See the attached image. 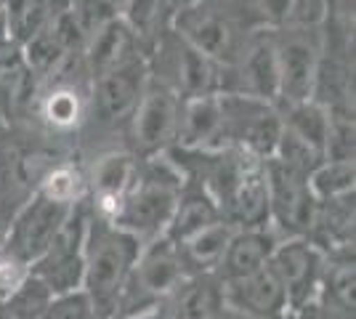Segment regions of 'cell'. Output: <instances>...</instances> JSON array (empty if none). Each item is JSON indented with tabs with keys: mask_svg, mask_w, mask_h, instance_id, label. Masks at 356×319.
<instances>
[{
	"mask_svg": "<svg viewBox=\"0 0 356 319\" xmlns=\"http://www.w3.org/2000/svg\"><path fill=\"white\" fill-rule=\"evenodd\" d=\"M144 245L134 234L118 229L112 221L99 218L90 211L86 247H83V293L99 319H115L120 293L134 272Z\"/></svg>",
	"mask_w": 356,
	"mask_h": 319,
	"instance_id": "1",
	"label": "cell"
},
{
	"mask_svg": "<svg viewBox=\"0 0 356 319\" xmlns=\"http://www.w3.org/2000/svg\"><path fill=\"white\" fill-rule=\"evenodd\" d=\"M168 27L218 67H232L248 35L264 24L245 0H197L176 8Z\"/></svg>",
	"mask_w": 356,
	"mask_h": 319,
	"instance_id": "2",
	"label": "cell"
},
{
	"mask_svg": "<svg viewBox=\"0 0 356 319\" xmlns=\"http://www.w3.org/2000/svg\"><path fill=\"white\" fill-rule=\"evenodd\" d=\"M181 186L184 176L165 152L138 160L136 181L122 199L112 224L134 234L141 245H149L165 234L170 215L176 211Z\"/></svg>",
	"mask_w": 356,
	"mask_h": 319,
	"instance_id": "3",
	"label": "cell"
},
{
	"mask_svg": "<svg viewBox=\"0 0 356 319\" xmlns=\"http://www.w3.org/2000/svg\"><path fill=\"white\" fill-rule=\"evenodd\" d=\"M189 274L178 259L176 245L168 237H157L144 245L141 256L136 261L134 272L120 293V304L115 319H141L154 311L160 304L170 301Z\"/></svg>",
	"mask_w": 356,
	"mask_h": 319,
	"instance_id": "4",
	"label": "cell"
},
{
	"mask_svg": "<svg viewBox=\"0 0 356 319\" xmlns=\"http://www.w3.org/2000/svg\"><path fill=\"white\" fill-rule=\"evenodd\" d=\"M149 77L168 85L181 101L221 93V67L202 56L184 38H178L170 27L160 32V38L147 51Z\"/></svg>",
	"mask_w": 356,
	"mask_h": 319,
	"instance_id": "5",
	"label": "cell"
},
{
	"mask_svg": "<svg viewBox=\"0 0 356 319\" xmlns=\"http://www.w3.org/2000/svg\"><path fill=\"white\" fill-rule=\"evenodd\" d=\"M223 117V144L266 163L282 136V112L277 104L245 93H218Z\"/></svg>",
	"mask_w": 356,
	"mask_h": 319,
	"instance_id": "6",
	"label": "cell"
},
{
	"mask_svg": "<svg viewBox=\"0 0 356 319\" xmlns=\"http://www.w3.org/2000/svg\"><path fill=\"white\" fill-rule=\"evenodd\" d=\"M88 221L90 202L88 197H83L67 215V221L61 224L48 250L30 266V277L43 282L54 298L83 290V269H86L83 247H86Z\"/></svg>",
	"mask_w": 356,
	"mask_h": 319,
	"instance_id": "7",
	"label": "cell"
},
{
	"mask_svg": "<svg viewBox=\"0 0 356 319\" xmlns=\"http://www.w3.org/2000/svg\"><path fill=\"white\" fill-rule=\"evenodd\" d=\"M264 176L268 189V224H277L284 240L287 237L309 240L319 211V199L314 197L309 176L287 167L274 157L264 163Z\"/></svg>",
	"mask_w": 356,
	"mask_h": 319,
	"instance_id": "8",
	"label": "cell"
},
{
	"mask_svg": "<svg viewBox=\"0 0 356 319\" xmlns=\"http://www.w3.org/2000/svg\"><path fill=\"white\" fill-rule=\"evenodd\" d=\"M277 46V72H280V104L312 101L316 67L322 56V32L282 27L274 30Z\"/></svg>",
	"mask_w": 356,
	"mask_h": 319,
	"instance_id": "9",
	"label": "cell"
},
{
	"mask_svg": "<svg viewBox=\"0 0 356 319\" xmlns=\"http://www.w3.org/2000/svg\"><path fill=\"white\" fill-rule=\"evenodd\" d=\"M178 112L181 99L168 85L149 77L147 91L131 115V138H134L136 157L147 160L154 154H163L168 147H173L178 128Z\"/></svg>",
	"mask_w": 356,
	"mask_h": 319,
	"instance_id": "10",
	"label": "cell"
},
{
	"mask_svg": "<svg viewBox=\"0 0 356 319\" xmlns=\"http://www.w3.org/2000/svg\"><path fill=\"white\" fill-rule=\"evenodd\" d=\"M268 266L284 288L287 311H298L300 306L314 301L319 293L325 253L306 237H287L282 243H277Z\"/></svg>",
	"mask_w": 356,
	"mask_h": 319,
	"instance_id": "11",
	"label": "cell"
},
{
	"mask_svg": "<svg viewBox=\"0 0 356 319\" xmlns=\"http://www.w3.org/2000/svg\"><path fill=\"white\" fill-rule=\"evenodd\" d=\"M149 83V64L144 54H136L131 59L118 64L115 69L104 72L93 80V115L104 125L128 122Z\"/></svg>",
	"mask_w": 356,
	"mask_h": 319,
	"instance_id": "12",
	"label": "cell"
},
{
	"mask_svg": "<svg viewBox=\"0 0 356 319\" xmlns=\"http://www.w3.org/2000/svg\"><path fill=\"white\" fill-rule=\"evenodd\" d=\"M74 205L45 197L43 192L35 189L32 197L24 202V208L14 218V227L8 231V240L3 247H8L14 256H19L24 263L32 266L48 250V245L54 243L56 231L67 221V215L72 213Z\"/></svg>",
	"mask_w": 356,
	"mask_h": 319,
	"instance_id": "13",
	"label": "cell"
},
{
	"mask_svg": "<svg viewBox=\"0 0 356 319\" xmlns=\"http://www.w3.org/2000/svg\"><path fill=\"white\" fill-rule=\"evenodd\" d=\"M223 301L250 319H284L287 314L284 288L268 263L248 277L223 282Z\"/></svg>",
	"mask_w": 356,
	"mask_h": 319,
	"instance_id": "14",
	"label": "cell"
},
{
	"mask_svg": "<svg viewBox=\"0 0 356 319\" xmlns=\"http://www.w3.org/2000/svg\"><path fill=\"white\" fill-rule=\"evenodd\" d=\"M138 173V157L131 152H109L104 154L96 167H93V179H90V211L99 218L112 221L118 215L120 205L125 195L131 192Z\"/></svg>",
	"mask_w": 356,
	"mask_h": 319,
	"instance_id": "15",
	"label": "cell"
},
{
	"mask_svg": "<svg viewBox=\"0 0 356 319\" xmlns=\"http://www.w3.org/2000/svg\"><path fill=\"white\" fill-rule=\"evenodd\" d=\"M173 147L176 149H205V152L226 149L218 93L181 101Z\"/></svg>",
	"mask_w": 356,
	"mask_h": 319,
	"instance_id": "16",
	"label": "cell"
},
{
	"mask_svg": "<svg viewBox=\"0 0 356 319\" xmlns=\"http://www.w3.org/2000/svg\"><path fill=\"white\" fill-rule=\"evenodd\" d=\"M277 234L271 229H234L232 240L223 250V259L216 269V277L221 282H232L239 277H248V274L264 269L277 247Z\"/></svg>",
	"mask_w": 356,
	"mask_h": 319,
	"instance_id": "17",
	"label": "cell"
},
{
	"mask_svg": "<svg viewBox=\"0 0 356 319\" xmlns=\"http://www.w3.org/2000/svg\"><path fill=\"white\" fill-rule=\"evenodd\" d=\"M136 54H144L138 40H136V35L122 22V16H115L99 32H93L88 38V43L83 46V67L88 72L90 83H93L96 77L115 69L118 64H122V61L136 56Z\"/></svg>",
	"mask_w": 356,
	"mask_h": 319,
	"instance_id": "18",
	"label": "cell"
},
{
	"mask_svg": "<svg viewBox=\"0 0 356 319\" xmlns=\"http://www.w3.org/2000/svg\"><path fill=\"white\" fill-rule=\"evenodd\" d=\"M226 224L234 229H264L268 224V189L264 163H252L239 179L237 189L221 208Z\"/></svg>",
	"mask_w": 356,
	"mask_h": 319,
	"instance_id": "19",
	"label": "cell"
},
{
	"mask_svg": "<svg viewBox=\"0 0 356 319\" xmlns=\"http://www.w3.org/2000/svg\"><path fill=\"white\" fill-rule=\"evenodd\" d=\"M221 208L216 205V199L210 197L208 192L194 181H186L184 179V186H181V195H178L176 211L170 215V224L165 229L163 237H168L173 245L184 243L194 237L197 231L213 227L216 221H221Z\"/></svg>",
	"mask_w": 356,
	"mask_h": 319,
	"instance_id": "20",
	"label": "cell"
},
{
	"mask_svg": "<svg viewBox=\"0 0 356 319\" xmlns=\"http://www.w3.org/2000/svg\"><path fill=\"white\" fill-rule=\"evenodd\" d=\"M170 317L173 319H216L223 301V282L216 274H194L186 277L184 285L170 298Z\"/></svg>",
	"mask_w": 356,
	"mask_h": 319,
	"instance_id": "21",
	"label": "cell"
},
{
	"mask_svg": "<svg viewBox=\"0 0 356 319\" xmlns=\"http://www.w3.org/2000/svg\"><path fill=\"white\" fill-rule=\"evenodd\" d=\"M234 234V227L226 224V221H216L213 227L197 231L194 237L184 240V243L176 245L178 259L184 263V269L189 277L194 274H210L218 269V263L223 259V250Z\"/></svg>",
	"mask_w": 356,
	"mask_h": 319,
	"instance_id": "22",
	"label": "cell"
},
{
	"mask_svg": "<svg viewBox=\"0 0 356 319\" xmlns=\"http://www.w3.org/2000/svg\"><path fill=\"white\" fill-rule=\"evenodd\" d=\"M173 14L170 8V0H125L122 6V22L131 27V32L136 35L138 46L144 51L152 48V43L160 38V32L168 27V19Z\"/></svg>",
	"mask_w": 356,
	"mask_h": 319,
	"instance_id": "23",
	"label": "cell"
},
{
	"mask_svg": "<svg viewBox=\"0 0 356 319\" xmlns=\"http://www.w3.org/2000/svg\"><path fill=\"white\" fill-rule=\"evenodd\" d=\"M40 117L54 131H72L86 117V96L72 83H56L40 99Z\"/></svg>",
	"mask_w": 356,
	"mask_h": 319,
	"instance_id": "24",
	"label": "cell"
},
{
	"mask_svg": "<svg viewBox=\"0 0 356 319\" xmlns=\"http://www.w3.org/2000/svg\"><path fill=\"white\" fill-rule=\"evenodd\" d=\"M354 285H356L354 247L351 250L325 253L319 295L327 298V301H332V304L343 306V309H351L354 311Z\"/></svg>",
	"mask_w": 356,
	"mask_h": 319,
	"instance_id": "25",
	"label": "cell"
},
{
	"mask_svg": "<svg viewBox=\"0 0 356 319\" xmlns=\"http://www.w3.org/2000/svg\"><path fill=\"white\" fill-rule=\"evenodd\" d=\"M280 112H282V125L290 133L309 141L325 154L327 125H330V115L325 106H319L316 101H300V104L280 106Z\"/></svg>",
	"mask_w": 356,
	"mask_h": 319,
	"instance_id": "26",
	"label": "cell"
},
{
	"mask_svg": "<svg viewBox=\"0 0 356 319\" xmlns=\"http://www.w3.org/2000/svg\"><path fill=\"white\" fill-rule=\"evenodd\" d=\"M32 189L27 179L19 170L0 167V247L8 240V231L14 227V218L24 208V202L32 197Z\"/></svg>",
	"mask_w": 356,
	"mask_h": 319,
	"instance_id": "27",
	"label": "cell"
},
{
	"mask_svg": "<svg viewBox=\"0 0 356 319\" xmlns=\"http://www.w3.org/2000/svg\"><path fill=\"white\" fill-rule=\"evenodd\" d=\"M38 192H43L45 197L51 199L74 205V202H80L83 197H88V181L83 179V173L74 165H56L40 179Z\"/></svg>",
	"mask_w": 356,
	"mask_h": 319,
	"instance_id": "28",
	"label": "cell"
},
{
	"mask_svg": "<svg viewBox=\"0 0 356 319\" xmlns=\"http://www.w3.org/2000/svg\"><path fill=\"white\" fill-rule=\"evenodd\" d=\"M354 181H356L354 163H330V160H325L309 176V183H312V192L316 199L348 195V192H354Z\"/></svg>",
	"mask_w": 356,
	"mask_h": 319,
	"instance_id": "29",
	"label": "cell"
},
{
	"mask_svg": "<svg viewBox=\"0 0 356 319\" xmlns=\"http://www.w3.org/2000/svg\"><path fill=\"white\" fill-rule=\"evenodd\" d=\"M327 115H330V125H327L325 160H330V163H354V154H356L354 112H327Z\"/></svg>",
	"mask_w": 356,
	"mask_h": 319,
	"instance_id": "30",
	"label": "cell"
},
{
	"mask_svg": "<svg viewBox=\"0 0 356 319\" xmlns=\"http://www.w3.org/2000/svg\"><path fill=\"white\" fill-rule=\"evenodd\" d=\"M274 160H280V163H284L293 170H300L303 176H312L314 170L325 163V154L319 152L316 147H312L309 141H303L300 136L290 133L282 125V136H280V144H277Z\"/></svg>",
	"mask_w": 356,
	"mask_h": 319,
	"instance_id": "31",
	"label": "cell"
},
{
	"mask_svg": "<svg viewBox=\"0 0 356 319\" xmlns=\"http://www.w3.org/2000/svg\"><path fill=\"white\" fill-rule=\"evenodd\" d=\"M27 279H30V263L14 256L8 247H0V304H6Z\"/></svg>",
	"mask_w": 356,
	"mask_h": 319,
	"instance_id": "32",
	"label": "cell"
},
{
	"mask_svg": "<svg viewBox=\"0 0 356 319\" xmlns=\"http://www.w3.org/2000/svg\"><path fill=\"white\" fill-rule=\"evenodd\" d=\"M45 319H99L90 309L88 295L83 290H74V293H67V295H56L48 311H45Z\"/></svg>",
	"mask_w": 356,
	"mask_h": 319,
	"instance_id": "33",
	"label": "cell"
},
{
	"mask_svg": "<svg viewBox=\"0 0 356 319\" xmlns=\"http://www.w3.org/2000/svg\"><path fill=\"white\" fill-rule=\"evenodd\" d=\"M325 8H327V0H293L287 27L319 30L322 22H325Z\"/></svg>",
	"mask_w": 356,
	"mask_h": 319,
	"instance_id": "34",
	"label": "cell"
},
{
	"mask_svg": "<svg viewBox=\"0 0 356 319\" xmlns=\"http://www.w3.org/2000/svg\"><path fill=\"white\" fill-rule=\"evenodd\" d=\"M290 6H293V0H252V11L258 16V22L268 30L287 27Z\"/></svg>",
	"mask_w": 356,
	"mask_h": 319,
	"instance_id": "35",
	"label": "cell"
},
{
	"mask_svg": "<svg viewBox=\"0 0 356 319\" xmlns=\"http://www.w3.org/2000/svg\"><path fill=\"white\" fill-rule=\"evenodd\" d=\"M293 314H296L298 319H354V311H351V309H343V306L332 304V301L322 298L319 293H316L314 301H309L306 306H300Z\"/></svg>",
	"mask_w": 356,
	"mask_h": 319,
	"instance_id": "36",
	"label": "cell"
},
{
	"mask_svg": "<svg viewBox=\"0 0 356 319\" xmlns=\"http://www.w3.org/2000/svg\"><path fill=\"white\" fill-rule=\"evenodd\" d=\"M8 38V11H6V0H0V40Z\"/></svg>",
	"mask_w": 356,
	"mask_h": 319,
	"instance_id": "37",
	"label": "cell"
},
{
	"mask_svg": "<svg viewBox=\"0 0 356 319\" xmlns=\"http://www.w3.org/2000/svg\"><path fill=\"white\" fill-rule=\"evenodd\" d=\"M216 319H250V317L242 314V311H237V309H232V306H223L221 311L216 314Z\"/></svg>",
	"mask_w": 356,
	"mask_h": 319,
	"instance_id": "38",
	"label": "cell"
},
{
	"mask_svg": "<svg viewBox=\"0 0 356 319\" xmlns=\"http://www.w3.org/2000/svg\"><path fill=\"white\" fill-rule=\"evenodd\" d=\"M104 3H109V6H112V8H115V11H122V6H125V0H104Z\"/></svg>",
	"mask_w": 356,
	"mask_h": 319,
	"instance_id": "39",
	"label": "cell"
},
{
	"mask_svg": "<svg viewBox=\"0 0 356 319\" xmlns=\"http://www.w3.org/2000/svg\"><path fill=\"white\" fill-rule=\"evenodd\" d=\"M284 319H298V317L293 314V311H287V314H284Z\"/></svg>",
	"mask_w": 356,
	"mask_h": 319,
	"instance_id": "40",
	"label": "cell"
},
{
	"mask_svg": "<svg viewBox=\"0 0 356 319\" xmlns=\"http://www.w3.org/2000/svg\"><path fill=\"white\" fill-rule=\"evenodd\" d=\"M165 319H173V317H165Z\"/></svg>",
	"mask_w": 356,
	"mask_h": 319,
	"instance_id": "41",
	"label": "cell"
},
{
	"mask_svg": "<svg viewBox=\"0 0 356 319\" xmlns=\"http://www.w3.org/2000/svg\"><path fill=\"white\" fill-rule=\"evenodd\" d=\"M0 117H3V115H0Z\"/></svg>",
	"mask_w": 356,
	"mask_h": 319,
	"instance_id": "42",
	"label": "cell"
}]
</instances>
